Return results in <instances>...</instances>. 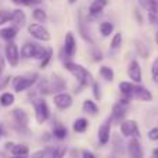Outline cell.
<instances>
[{
  "label": "cell",
  "mask_w": 158,
  "mask_h": 158,
  "mask_svg": "<svg viewBox=\"0 0 158 158\" xmlns=\"http://www.w3.org/2000/svg\"><path fill=\"white\" fill-rule=\"evenodd\" d=\"M147 14V21L151 27H157L158 25V13H146Z\"/></svg>",
  "instance_id": "42"
},
{
  "label": "cell",
  "mask_w": 158,
  "mask_h": 158,
  "mask_svg": "<svg viewBox=\"0 0 158 158\" xmlns=\"http://www.w3.org/2000/svg\"><path fill=\"white\" fill-rule=\"evenodd\" d=\"M63 67L65 68L67 72L72 75L77 81V87H75V93H81L83 92V89L86 87H90V85L93 83L94 81V77L93 74L86 68L83 67L82 64H78L75 63L74 60H69V61H64L63 63Z\"/></svg>",
  "instance_id": "1"
},
{
  "label": "cell",
  "mask_w": 158,
  "mask_h": 158,
  "mask_svg": "<svg viewBox=\"0 0 158 158\" xmlns=\"http://www.w3.org/2000/svg\"><path fill=\"white\" fill-rule=\"evenodd\" d=\"M132 100L140 101V103H151L154 101V94L150 89L143 86L142 83H136L133 93H132Z\"/></svg>",
  "instance_id": "16"
},
{
  "label": "cell",
  "mask_w": 158,
  "mask_h": 158,
  "mask_svg": "<svg viewBox=\"0 0 158 158\" xmlns=\"http://www.w3.org/2000/svg\"><path fill=\"white\" fill-rule=\"evenodd\" d=\"M133 18H135V21H136L137 25L144 24V15H143V13H142L140 8H137V7L133 8Z\"/></svg>",
  "instance_id": "39"
},
{
  "label": "cell",
  "mask_w": 158,
  "mask_h": 158,
  "mask_svg": "<svg viewBox=\"0 0 158 158\" xmlns=\"http://www.w3.org/2000/svg\"><path fill=\"white\" fill-rule=\"evenodd\" d=\"M110 4V0H92L87 6V14L86 19L89 22L97 19L98 17H101V14L104 13V10L107 8V6Z\"/></svg>",
  "instance_id": "10"
},
{
  "label": "cell",
  "mask_w": 158,
  "mask_h": 158,
  "mask_svg": "<svg viewBox=\"0 0 158 158\" xmlns=\"http://www.w3.org/2000/svg\"><path fill=\"white\" fill-rule=\"evenodd\" d=\"M77 52H78V42H77V38H75L74 32L68 31L64 36V44H63V49L60 52V58L61 61H69L77 56Z\"/></svg>",
  "instance_id": "3"
},
{
  "label": "cell",
  "mask_w": 158,
  "mask_h": 158,
  "mask_svg": "<svg viewBox=\"0 0 158 158\" xmlns=\"http://www.w3.org/2000/svg\"><path fill=\"white\" fill-rule=\"evenodd\" d=\"M11 81V77L10 75H4V77H0V90L6 89V87L8 86V83H10Z\"/></svg>",
  "instance_id": "43"
},
{
  "label": "cell",
  "mask_w": 158,
  "mask_h": 158,
  "mask_svg": "<svg viewBox=\"0 0 158 158\" xmlns=\"http://www.w3.org/2000/svg\"><path fill=\"white\" fill-rule=\"evenodd\" d=\"M147 139L150 142H158V126H153L151 129L147 131Z\"/></svg>",
  "instance_id": "41"
},
{
  "label": "cell",
  "mask_w": 158,
  "mask_h": 158,
  "mask_svg": "<svg viewBox=\"0 0 158 158\" xmlns=\"http://www.w3.org/2000/svg\"><path fill=\"white\" fill-rule=\"evenodd\" d=\"M11 2L17 6H25V7H28V0H11Z\"/></svg>",
  "instance_id": "46"
},
{
  "label": "cell",
  "mask_w": 158,
  "mask_h": 158,
  "mask_svg": "<svg viewBox=\"0 0 158 158\" xmlns=\"http://www.w3.org/2000/svg\"><path fill=\"white\" fill-rule=\"evenodd\" d=\"M78 32H79V35H81L82 40L89 43L90 46L94 44L93 32H92V29H90V22L86 19V15H82V14H79V17H78Z\"/></svg>",
  "instance_id": "14"
},
{
  "label": "cell",
  "mask_w": 158,
  "mask_h": 158,
  "mask_svg": "<svg viewBox=\"0 0 158 158\" xmlns=\"http://www.w3.org/2000/svg\"><path fill=\"white\" fill-rule=\"evenodd\" d=\"M38 81H39V75L36 72L29 75H19V77H15L13 79V87L17 93H21L31 89L33 85L38 83Z\"/></svg>",
  "instance_id": "7"
},
{
  "label": "cell",
  "mask_w": 158,
  "mask_h": 158,
  "mask_svg": "<svg viewBox=\"0 0 158 158\" xmlns=\"http://www.w3.org/2000/svg\"><path fill=\"white\" fill-rule=\"evenodd\" d=\"M15 101V96L14 93H10V92H4L0 94V106L2 107H10L14 104Z\"/></svg>",
  "instance_id": "34"
},
{
  "label": "cell",
  "mask_w": 158,
  "mask_h": 158,
  "mask_svg": "<svg viewBox=\"0 0 158 158\" xmlns=\"http://www.w3.org/2000/svg\"><path fill=\"white\" fill-rule=\"evenodd\" d=\"M4 57H6V61L10 64V67H17L19 64V50H18V46H17L14 42H7L4 47Z\"/></svg>",
  "instance_id": "17"
},
{
  "label": "cell",
  "mask_w": 158,
  "mask_h": 158,
  "mask_svg": "<svg viewBox=\"0 0 158 158\" xmlns=\"http://www.w3.org/2000/svg\"><path fill=\"white\" fill-rule=\"evenodd\" d=\"M18 29L19 28L14 27V25L7 27V28H3V29H0V38L7 40V42H13L14 38L17 36V33H18Z\"/></svg>",
  "instance_id": "28"
},
{
  "label": "cell",
  "mask_w": 158,
  "mask_h": 158,
  "mask_svg": "<svg viewBox=\"0 0 158 158\" xmlns=\"http://www.w3.org/2000/svg\"><path fill=\"white\" fill-rule=\"evenodd\" d=\"M137 6L144 13H158V4L154 0H137Z\"/></svg>",
  "instance_id": "30"
},
{
  "label": "cell",
  "mask_w": 158,
  "mask_h": 158,
  "mask_svg": "<svg viewBox=\"0 0 158 158\" xmlns=\"http://www.w3.org/2000/svg\"><path fill=\"white\" fill-rule=\"evenodd\" d=\"M52 58H53V49H52V47H49V49H46V53H44V56L42 57L39 67H40L42 69L46 68V67L52 63Z\"/></svg>",
  "instance_id": "37"
},
{
  "label": "cell",
  "mask_w": 158,
  "mask_h": 158,
  "mask_svg": "<svg viewBox=\"0 0 158 158\" xmlns=\"http://www.w3.org/2000/svg\"><path fill=\"white\" fill-rule=\"evenodd\" d=\"M28 32L38 42H44V43H46V42L52 40V33H50V31L47 29L46 27H43L42 24H38V22H33V24L28 25Z\"/></svg>",
  "instance_id": "12"
},
{
  "label": "cell",
  "mask_w": 158,
  "mask_h": 158,
  "mask_svg": "<svg viewBox=\"0 0 158 158\" xmlns=\"http://www.w3.org/2000/svg\"><path fill=\"white\" fill-rule=\"evenodd\" d=\"M53 104L60 111H67L74 106V96L68 92H60L53 94Z\"/></svg>",
  "instance_id": "13"
},
{
  "label": "cell",
  "mask_w": 158,
  "mask_h": 158,
  "mask_svg": "<svg viewBox=\"0 0 158 158\" xmlns=\"http://www.w3.org/2000/svg\"><path fill=\"white\" fill-rule=\"evenodd\" d=\"M112 144V154L118 158H122L126 156V140L119 133H112L111 142Z\"/></svg>",
  "instance_id": "18"
},
{
  "label": "cell",
  "mask_w": 158,
  "mask_h": 158,
  "mask_svg": "<svg viewBox=\"0 0 158 158\" xmlns=\"http://www.w3.org/2000/svg\"><path fill=\"white\" fill-rule=\"evenodd\" d=\"M11 21V11L8 10H0V27Z\"/></svg>",
  "instance_id": "40"
},
{
  "label": "cell",
  "mask_w": 158,
  "mask_h": 158,
  "mask_svg": "<svg viewBox=\"0 0 158 158\" xmlns=\"http://www.w3.org/2000/svg\"><path fill=\"white\" fill-rule=\"evenodd\" d=\"M128 110H129V107L128 106H125V104H122V103H119V101H115L114 104H112V107H111V112H110V115H108V118L111 119V122H112V125H119L121 122H122L123 119H126V115H128Z\"/></svg>",
  "instance_id": "15"
},
{
  "label": "cell",
  "mask_w": 158,
  "mask_h": 158,
  "mask_svg": "<svg viewBox=\"0 0 158 158\" xmlns=\"http://www.w3.org/2000/svg\"><path fill=\"white\" fill-rule=\"evenodd\" d=\"M81 158H98V157L96 156L93 151L87 150V148H83V150L81 151Z\"/></svg>",
  "instance_id": "44"
},
{
  "label": "cell",
  "mask_w": 158,
  "mask_h": 158,
  "mask_svg": "<svg viewBox=\"0 0 158 158\" xmlns=\"http://www.w3.org/2000/svg\"><path fill=\"white\" fill-rule=\"evenodd\" d=\"M135 86H136V83L131 82L129 79H128V81H121L119 83H118V90H119V94L126 96V97H129L132 100V93H133V90H135ZM132 101H133V100H132Z\"/></svg>",
  "instance_id": "27"
},
{
  "label": "cell",
  "mask_w": 158,
  "mask_h": 158,
  "mask_svg": "<svg viewBox=\"0 0 158 158\" xmlns=\"http://www.w3.org/2000/svg\"><path fill=\"white\" fill-rule=\"evenodd\" d=\"M90 92H92L93 100L94 101H101V98H103V87H101L100 82L93 81V83L90 85Z\"/></svg>",
  "instance_id": "32"
},
{
  "label": "cell",
  "mask_w": 158,
  "mask_h": 158,
  "mask_svg": "<svg viewBox=\"0 0 158 158\" xmlns=\"http://www.w3.org/2000/svg\"><path fill=\"white\" fill-rule=\"evenodd\" d=\"M154 2H156V3H157V4H158V0H154Z\"/></svg>",
  "instance_id": "56"
},
{
  "label": "cell",
  "mask_w": 158,
  "mask_h": 158,
  "mask_svg": "<svg viewBox=\"0 0 158 158\" xmlns=\"http://www.w3.org/2000/svg\"><path fill=\"white\" fill-rule=\"evenodd\" d=\"M52 136H53V139L63 142V140H65L68 137V129H67V126L64 123L54 122L52 128Z\"/></svg>",
  "instance_id": "24"
},
{
  "label": "cell",
  "mask_w": 158,
  "mask_h": 158,
  "mask_svg": "<svg viewBox=\"0 0 158 158\" xmlns=\"http://www.w3.org/2000/svg\"><path fill=\"white\" fill-rule=\"evenodd\" d=\"M82 111L89 117H97L100 114V106L93 98H85L82 103Z\"/></svg>",
  "instance_id": "21"
},
{
  "label": "cell",
  "mask_w": 158,
  "mask_h": 158,
  "mask_svg": "<svg viewBox=\"0 0 158 158\" xmlns=\"http://www.w3.org/2000/svg\"><path fill=\"white\" fill-rule=\"evenodd\" d=\"M118 133L125 140L132 137H140V126L139 122L133 118H126L118 125Z\"/></svg>",
  "instance_id": "5"
},
{
  "label": "cell",
  "mask_w": 158,
  "mask_h": 158,
  "mask_svg": "<svg viewBox=\"0 0 158 158\" xmlns=\"http://www.w3.org/2000/svg\"><path fill=\"white\" fill-rule=\"evenodd\" d=\"M27 21V15L21 8H17V10L11 11V22L14 24V27H22Z\"/></svg>",
  "instance_id": "29"
},
{
  "label": "cell",
  "mask_w": 158,
  "mask_h": 158,
  "mask_svg": "<svg viewBox=\"0 0 158 158\" xmlns=\"http://www.w3.org/2000/svg\"><path fill=\"white\" fill-rule=\"evenodd\" d=\"M3 68H4V60L0 57V75H2V72H3Z\"/></svg>",
  "instance_id": "48"
},
{
  "label": "cell",
  "mask_w": 158,
  "mask_h": 158,
  "mask_svg": "<svg viewBox=\"0 0 158 158\" xmlns=\"http://www.w3.org/2000/svg\"><path fill=\"white\" fill-rule=\"evenodd\" d=\"M156 35L158 36V25H157V32H156Z\"/></svg>",
  "instance_id": "55"
},
{
  "label": "cell",
  "mask_w": 158,
  "mask_h": 158,
  "mask_svg": "<svg viewBox=\"0 0 158 158\" xmlns=\"http://www.w3.org/2000/svg\"><path fill=\"white\" fill-rule=\"evenodd\" d=\"M126 75L128 79L133 83H142L143 82V69L142 64L137 58H131L126 65Z\"/></svg>",
  "instance_id": "11"
},
{
  "label": "cell",
  "mask_w": 158,
  "mask_h": 158,
  "mask_svg": "<svg viewBox=\"0 0 158 158\" xmlns=\"http://www.w3.org/2000/svg\"><path fill=\"white\" fill-rule=\"evenodd\" d=\"M46 53V47H43L42 44L39 43H35V42H28L25 43L24 46L21 47V52H19V56L25 60H42V57L44 56Z\"/></svg>",
  "instance_id": "6"
},
{
  "label": "cell",
  "mask_w": 158,
  "mask_h": 158,
  "mask_svg": "<svg viewBox=\"0 0 158 158\" xmlns=\"http://www.w3.org/2000/svg\"><path fill=\"white\" fill-rule=\"evenodd\" d=\"M150 158H153V157H150Z\"/></svg>",
  "instance_id": "57"
},
{
  "label": "cell",
  "mask_w": 158,
  "mask_h": 158,
  "mask_svg": "<svg viewBox=\"0 0 158 158\" xmlns=\"http://www.w3.org/2000/svg\"><path fill=\"white\" fill-rule=\"evenodd\" d=\"M13 146H14L13 142H7V143H6V150H11V148H13Z\"/></svg>",
  "instance_id": "47"
},
{
  "label": "cell",
  "mask_w": 158,
  "mask_h": 158,
  "mask_svg": "<svg viewBox=\"0 0 158 158\" xmlns=\"http://www.w3.org/2000/svg\"><path fill=\"white\" fill-rule=\"evenodd\" d=\"M135 52H136V56L139 58H143V60H147L151 54L150 46L147 44V42H144L143 39H136L135 40Z\"/></svg>",
  "instance_id": "22"
},
{
  "label": "cell",
  "mask_w": 158,
  "mask_h": 158,
  "mask_svg": "<svg viewBox=\"0 0 158 158\" xmlns=\"http://www.w3.org/2000/svg\"><path fill=\"white\" fill-rule=\"evenodd\" d=\"M112 136V122L108 117L100 123L97 129V144L98 147H106L110 144Z\"/></svg>",
  "instance_id": "8"
},
{
  "label": "cell",
  "mask_w": 158,
  "mask_h": 158,
  "mask_svg": "<svg viewBox=\"0 0 158 158\" xmlns=\"http://www.w3.org/2000/svg\"><path fill=\"white\" fill-rule=\"evenodd\" d=\"M2 136H3V128L0 126V139H2Z\"/></svg>",
  "instance_id": "51"
},
{
  "label": "cell",
  "mask_w": 158,
  "mask_h": 158,
  "mask_svg": "<svg viewBox=\"0 0 158 158\" xmlns=\"http://www.w3.org/2000/svg\"><path fill=\"white\" fill-rule=\"evenodd\" d=\"M90 57H92L93 63H101V61L104 60V53L100 47H97V46L93 44L92 49H90Z\"/></svg>",
  "instance_id": "36"
},
{
  "label": "cell",
  "mask_w": 158,
  "mask_h": 158,
  "mask_svg": "<svg viewBox=\"0 0 158 158\" xmlns=\"http://www.w3.org/2000/svg\"><path fill=\"white\" fill-rule=\"evenodd\" d=\"M122 44H123V35L122 32H114V35L111 36V40H110V46H108V50L110 53H112V54H117L118 52H119L121 49H122Z\"/></svg>",
  "instance_id": "25"
},
{
  "label": "cell",
  "mask_w": 158,
  "mask_h": 158,
  "mask_svg": "<svg viewBox=\"0 0 158 158\" xmlns=\"http://www.w3.org/2000/svg\"><path fill=\"white\" fill-rule=\"evenodd\" d=\"M89 125H90V122H89L87 118L79 117V118H77V119L74 121V122H72V131H74L75 133H78V135H83V133H86L87 132Z\"/></svg>",
  "instance_id": "26"
},
{
  "label": "cell",
  "mask_w": 158,
  "mask_h": 158,
  "mask_svg": "<svg viewBox=\"0 0 158 158\" xmlns=\"http://www.w3.org/2000/svg\"><path fill=\"white\" fill-rule=\"evenodd\" d=\"M97 31H98V33H100V36L103 39H108L114 35L115 24L112 21H110V19H103V21H100V24H98Z\"/></svg>",
  "instance_id": "20"
},
{
  "label": "cell",
  "mask_w": 158,
  "mask_h": 158,
  "mask_svg": "<svg viewBox=\"0 0 158 158\" xmlns=\"http://www.w3.org/2000/svg\"><path fill=\"white\" fill-rule=\"evenodd\" d=\"M32 104H33V111H35V119L39 125H43L47 121L50 119V111L49 104L46 103V100L42 97H33L32 98Z\"/></svg>",
  "instance_id": "4"
},
{
  "label": "cell",
  "mask_w": 158,
  "mask_h": 158,
  "mask_svg": "<svg viewBox=\"0 0 158 158\" xmlns=\"http://www.w3.org/2000/svg\"><path fill=\"white\" fill-rule=\"evenodd\" d=\"M150 75H151V81L156 85H158V57H156L153 60L150 65Z\"/></svg>",
  "instance_id": "38"
},
{
  "label": "cell",
  "mask_w": 158,
  "mask_h": 158,
  "mask_svg": "<svg viewBox=\"0 0 158 158\" xmlns=\"http://www.w3.org/2000/svg\"><path fill=\"white\" fill-rule=\"evenodd\" d=\"M13 119H14V122H15V125L18 126L19 131H22V129H25L28 126V122H29V115H28V112L25 111V110L15 108L13 111Z\"/></svg>",
  "instance_id": "19"
},
{
  "label": "cell",
  "mask_w": 158,
  "mask_h": 158,
  "mask_svg": "<svg viewBox=\"0 0 158 158\" xmlns=\"http://www.w3.org/2000/svg\"><path fill=\"white\" fill-rule=\"evenodd\" d=\"M154 40H156V44L158 46V36H157V35H156V38H154Z\"/></svg>",
  "instance_id": "52"
},
{
  "label": "cell",
  "mask_w": 158,
  "mask_h": 158,
  "mask_svg": "<svg viewBox=\"0 0 158 158\" xmlns=\"http://www.w3.org/2000/svg\"><path fill=\"white\" fill-rule=\"evenodd\" d=\"M11 154L15 157H28V154H29V147H28L27 144H14L13 148H11Z\"/></svg>",
  "instance_id": "33"
},
{
  "label": "cell",
  "mask_w": 158,
  "mask_h": 158,
  "mask_svg": "<svg viewBox=\"0 0 158 158\" xmlns=\"http://www.w3.org/2000/svg\"><path fill=\"white\" fill-rule=\"evenodd\" d=\"M47 148H49V158H64L68 153L67 146H54Z\"/></svg>",
  "instance_id": "31"
},
{
  "label": "cell",
  "mask_w": 158,
  "mask_h": 158,
  "mask_svg": "<svg viewBox=\"0 0 158 158\" xmlns=\"http://www.w3.org/2000/svg\"><path fill=\"white\" fill-rule=\"evenodd\" d=\"M151 157H153V158H158V147H156L153 150V154H151Z\"/></svg>",
  "instance_id": "49"
},
{
  "label": "cell",
  "mask_w": 158,
  "mask_h": 158,
  "mask_svg": "<svg viewBox=\"0 0 158 158\" xmlns=\"http://www.w3.org/2000/svg\"><path fill=\"white\" fill-rule=\"evenodd\" d=\"M65 90H67V81L58 74H52L49 78L39 79L38 87H36V92L42 96L56 94V93L65 92Z\"/></svg>",
  "instance_id": "2"
},
{
  "label": "cell",
  "mask_w": 158,
  "mask_h": 158,
  "mask_svg": "<svg viewBox=\"0 0 158 158\" xmlns=\"http://www.w3.org/2000/svg\"><path fill=\"white\" fill-rule=\"evenodd\" d=\"M67 2H68V3H69V4H75V3H77V2H78V0H67Z\"/></svg>",
  "instance_id": "50"
},
{
  "label": "cell",
  "mask_w": 158,
  "mask_h": 158,
  "mask_svg": "<svg viewBox=\"0 0 158 158\" xmlns=\"http://www.w3.org/2000/svg\"><path fill=\"white\" fill-rule=\"evenodd\" d=\"M98 77L101 81L107 82V83H112L115 81V71L111 65H107V64H101L98 67Z\"/></svg>",
  "instance_id": "23"
},
{
  "label": "cell",
  "mask_w": 158,
  "mask_h": 158,
  "mask_svg": "<svg viewBox=\"0 0 158 158\" xmlns=\"http://www.w3.org/2000/svg\"><path fill=\"white\" fill-rule=\"evenodd\" d=\"M32 17H33V19H35L38 24H43V22L47 21V13L43 10V8H39V7L33 8Z\"/></svg>",
  "instance_id": "35"
},
{
  "label": "cell",
  "mask_w": 158,
  "mask_h": 158,
  "mask_svg": "<svg viewBox=\"0 0 158 158\" xmlns=\"http://www.w3.org/2000/svg\"><path fill=\"white\" fill-rule=\"evenodd\" d=\"M107 158H118V157H115V156H114V154H111V156H108V157H107Z\"/></svg>",
  "instance_id": "53"
},
{
  "label": "cell",
  "mask_w": 158,
  "mask_h": 158,
  "mask_svg": "<svg viewBox=\"0 0 158 158\" xmlns=\"http://www.w3.org/2000/svg\"><path fill=\"white\" fill-rule=\"evenodd\" d=\"M126 156L128 158H146V151L140 137L126 140Z\"/></svg>",
  "instance_id": "9"
},
{
  "label": "cell",
  "mask_w": 158,
  "mask_h": 158,
  "mask_svg": "<svg viewBox=\"0 0 158 158\" xmlns=\"http://www.w3.org/2000/svg\"><path fill=\"white\" fill-rule=\"evenodd\" d=\"M11 158H28V157H15V156H13Z\"/></svg>",
  "instance_id": "54"
},
{
  "label": "cell",
  "mask_w": 158,
  "mask_h": 158,
  "mask_svg": "<svg viewBox=\"0 0 158 158\" xmlns=\"http://www.w3.org/2000/svg\"><path fill=\"white\" fill-rule=\"evenodd\" d=\"M43 3V0H28V7H32V6H39Z\"/></svg>",
  "instance_id": "45"
}]
</instances>
